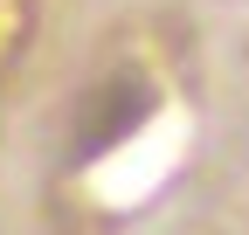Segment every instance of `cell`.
I'll list each match as a JSON object with an SVG mask.
<instances>
[{"instance_id": "obj_1", "label": "cell", "mask_w": 249, "mask_h": 235, "mask_svg": "<svg viewBox=\"0 0 249 235\" xmlns=\"http://www.w3.org/2000/svg\"><path fill=\"white\" fill-rule=\"evenodd\" d=\"M152 104H160V97H152V83H145L139 69H111V76H97V83L76 97V118H70V145H76V159L90 166V159L118 152V145L152 118Z\"/></svg>"}, {"instance_id": "obj_2", "label": "cell", "mask_w": 249, "mask_h": 235, "mask_svg": "<svg viewBox=\"0 0 249 235\" xmlns=\"http://www.w3.org/2000/svg\"><path fill=\"white\" fill-rule=\"evenodd\" d=\"M28 42H35V0H0V76H7Z\"/></svg>"}]
</instances>
